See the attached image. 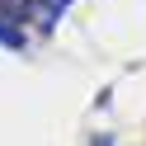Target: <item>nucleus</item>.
<instances>
[{"mask_svg":"<svg viewBox=\"0 0 146 146\" xmlns=\"http://www.w3.org/2000/svg\"><path fill=\"white\" fill-rule=\"evenodd\" d=\"M66 10H71V0H33V19H38L42 29H52Z\"/></svg>","mask_w":146,"mask_h":146,"instance_id":"nucleus-1","label":"nucleus"},{"mask_svg":"<svg viewBox=\"0 0 146 146\" xmlns=\"http://www.w3.org/2000/svg\"><path fill=\"white\" fill-rule=\"evenodd\" d=\"M0 47H10V52H24V47H29V33H24V24L0 19Z\"/></svg>","mask_w":146,"mask_h":146,"instance_id":"nucleus-2","label":"nucleus"},{"mask_svg":"<svg viewBox=\"0 0 146 146\" xmlns=\"http://www.w3.org/2000/svg\"><path fill=\"white\" fill-rule=\"evenodd\" d=\"M0 19H14V24L33 19V0H0Z\"/></svg>","mask_w":146,"mask_h":146,"instance_id":"nucleus-3","label":"nucleus"},{"mask_svg":"<svg viewBox=\"0 0 146 146\" xmlns=\"http://www.w3.org/2000/svg\"><path fill=\"white\" fill-rule=\"evenodd\" d=\"M90 146H113V137H108V132H94V137H90Z\"/></svg>","mask_w":146,"mask_h":146,"instance_id":"nucleus-4","label":"nucleus"}]
</instances>
